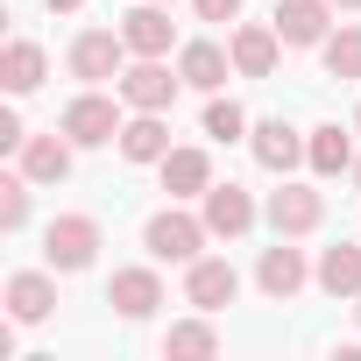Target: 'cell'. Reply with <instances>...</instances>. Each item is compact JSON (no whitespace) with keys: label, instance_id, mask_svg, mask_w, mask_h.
<instances>
[{"label":"cell","instance_id":"6da1fadb","mask_svg":"<svg viewBox=\"0 0 361 361\" xmlns=\"http://www.w3.org/2000/svg\"><path fill=\"white\" fill-rule=\"evenodd\" d=\"M206 220H192V213H156L149 227H142V241H149V255L156 262H199V248H206Z\"/></svg>","mask_w":361,"mask_h":361},{"label":"cell","instance_id":"7a4b0ae2","mask_svg":"<svg viewBox=\"0 0 361 361\" xmlns=\"http://www.w3.org/2000/svg\"><path fill=\"white\" fill-rule=\"evenodd\" d=\"M43 255H50V269H85V262L99 255V227H92L85 213H64V220H50Z\"/></svg>","mask_w":361,"mask_h":361},{"label":"cell","instance_id":"3957f363","mask_svg":"<svg viewBox=\"0 0 361 361\" xmlns=\"http://www.w3.org/2000/svg\"><path fill=\"white\" fill-rule=\"evenodd\" d=\"M64 135H71L78 149H99V142H114V135H121V114H114V99H99V92L71 99V106H64Z\"/></svg>","mask_w":361,"mask_h":361},{"label":"cell","instance_id":"277c9868","mask_svg":"<svg viewBox=\"0 0 361 361\" xmlns=\"http://www.w3.org/2000/svg\"><path fill=\"white\" fill-rule=\"evenodd\" d=\"M234 290H241V276H234V262H220V255H199V262H192V276H185V298H192L199 312L234 305Z\"/></svg>","mask_w":361,"mask_h":361},{"label":"cell","instance_id":"5b68a950","mask_svg":"<svg viewBox=\"0 0 361 361\" xmlns=\"http://www.w3.org/2000/svg\"><path fill=\"white\" fill-rule=\"evenodd\" d=\"M121 50H128V36H114V29H85V36L71 43V71L99 85V78H114V71H121Z\"/></svg>","mask_w":361,"mask_h":361},{"label":"cell","instance_id":"8992f818","mask_svg":"<svg viewBox=\"0 0 361 361\" xmlns=\"http://www.w3.org/2000/svg\"><path fill=\"white\" fill-rule=\"evenodd\" d=\"M121 99H128V106H142V114H163V106L177 99V78H170L156 57H142L135 71H121Z\"/></svg>","mask_w":361,"mask_h":361},{"label":"cell","instance_id":"52a82bcc","mask_svg":"<svg viewBox=\"0 0 361 361\" xmlns=\"http://www.w3.org/2000/svg\"><path fill=\"white\" fill-rule=\"evenodd\" d=\"M319 220H326V199H319V192H305V185L269 192V227H276V234H312Z\"/></svg>","mask_w":361,"mask_h":361},{"label":"cell","instance_id":"ba28073f","mask_svg":"<svg viewBox=\"0 0 361 361\" xmlns=\"http://www.w3.org/2000/svg\"><path fill=\"white\" fill-rule=\"evenodd\" d=\"M106 305H114L121 319H149V312L163 305V283H156V269H121V276L106 283Z\"/></svg>","mask_w":361,"mask_h":361},{"label":"cell","instance_id":"9c48e42d","mask_svg":"<svg viewBox=\"0 0 361 361\" xmlns=\"http://www.w3.org/2000/svg\"><path fill=\"white\" fill-rule=\"evenodd\" d=\"M206 227L227 234V241L248 234V227H255V199H248L241 185H213V192H206Z\"/></svg>","mask_w":361,"mask_h":361},{"label":"cell","instance_id":"30bf717a","mask_svg":"<svg viewBox=\"0 0 361 361\" xmlns=\"http://www.w3.org/2000/svg\"><path fill=\"white\" fill-rule=\"evenodd\" d=\"M163 192H170V199L213 192V163H206V149H170V156H163Z\"/></svg>","mask_w":361,"mask_h":361},{"label":"cell","instance_id":"8fae6325","mask_svg":"<svg viewBox=\"0 0 361 361\" xmlns=\"http://www.w3.org/2000/svg\"><path fill=\"white\" fill-rule=\"evenodd\" d=\"M121 36H128L135 57H163V50H170V15H163V0H142V8L121 22Z\"/></svg>","mask_w":361,"mask_h":361},{"label":"cell","instance_id":"7c38bea8","mask_svg":"<svg viewBox=\"0 0 361 361\" xmlns=\"http://www.w3.org/2000/svg\"><path fill=\"white\" fill-rule=\"evenodd\" d=\"M269 29H276L290 50H305V43H319V36H326V8H319V0H283Z\"/></svg>","mask_w":361,"mask_h":361},{"label":"cell","instance_id":"4fadbf2b","mask_svg":"<svg viewBox=\"0 0 361 361\" xmlns=\"http://www.w3.org/2000/svg\"><path fill=\"white\" fill-rule=\"evenodd\" d=\"M22 170L36 177V185H57V177L71 170V135L57 142V135H29L22 142Z\"/></svg>","mask_w":361,"mask_h":361},{"label":"cell","instance_id":"5bb4252c","mask_svg":"<svg viewBox=\"0 0 361 361\" xmlns=\"http://www.w3.org/2000/svg\"><path fill=\"white\" fill-rule=\"evenodd\" d=\"M276 29H234V71L241 78H269L276 71Z\"/></svg>","mask_w":361,"mask_h":361},{"label":"cell","instance_id":"9a60e30c","mask_svg":"<svg viewBox=\"0 0 361 361\" xmlns=\"http://www.w3.org/2000/svg\"><path fill=\"white\" fill-rule=\"evenodd\" d=\"M121 156H128V163H163V156H170V128H163L156 114H135V121L121 128Z\"/></svg>","mask_w":361,"mask_h":361},{"label":"cell","instance_id":"2e32d148","mask_svg":"<svg viewBox=\"0 0 361 361\" xmlns=\"http://www.w3.org/2000/svg\"><path fill=\"white\" fill-rule=\"evenodd\" d=\"M255 276H262V290H269V298H290V290L305 283V255H298V248H283V234H276V248H262V269H255Z\"/></svg>","mask_w":361,"mask_h":361},{"label":"cell","instance_id":"e0dca14e","mask_svg":"<svg viewBox=\"0 0 361 361\" xmlns=\"http://www.w3.org/2000/svg\"><path fill=\"white\" fill-rule=\"evenodd\" d=\"M8 312H15L22 326L50 319V312H57V290H50V276H36V269H29V276H15V283H8Z\"/></svg>","mask_w":361,"mask_h":361},{"label":"cell","instance_id":"ac0fdd59","mask_svg":"<svg viewBox=\"0 0 361 361\" xmlns=\"http://www.w3.org/2000/svg\"><path fill=\"white\" fill-rule=\"evenodd\" d=\"M227 64H234V50H220V43H192L177 71H185V85L213 92V85H227Z\"/></svg>","mask_w":361,"mask_h":361},{"label":"cell","instance_id":"d6986e66","mask_svg":"<svg viewBox=\"0 0 361 361\" xmlns=\"http://www.w3.org/2000/svg\"><path fill=\"white\" fill-rule=\"evenodd\" d=\"M298 156H305L298 128H283V121H262V128H255V163H262V170H290Z\"/></svg>","mask_w":361,"mask_h":361},{"label":"cell","instance_id":"ffe728a7","mask_svg":"<svg viewBox=\"0 0 361 361\" xmlns=\"http://www.w3.org/2000/svg\"><path fill=\"white\" fill-rule=\"evenodd\" d=\"M319 283L333 298H361V248H326L319 255Z\"/></svg>","mask_w":361,"mask_h":361},{"label":"cell","instance_id":"44dd1931","mask_svg":"<svg viewBox=\"0 0 361 361\" xmlns=\"http://www.w3.org/2000/svg\"><path fill=\"white\" fill-rule=\"evenodd\" d=\"M305 156H312V170L319 177H340L347 163H354V149H347V135L326 121V128H312V142H305Z\"/></svg>","mask_w":361,"mask_h":361},{"label":"cell","instance_id":"7402d4cb","mask_svg":"<svg viewBox=\"0 0 361 361\" xmlns=\"http://www.w3.org/2000/svg\"><path fill=\"white\" fill-rule=\"evenodd\" d=\"M0 78H8V92H36V85H43V50H36V43H8Z\"/></svg>","mask_w":361,"mask_h":361},{"label":"cell","instance_id":"603a6c76","mask_svg":"<svg viewBox=\"0 0 361 361\" xmlns=\"http://www.w3.org/2000/svg\"><path fill=\"white\" fill-rule=\"evenodd\" d=\"M163 354H185V361H199V354H220V333H213L206 319H185V326H170Z\"/></svg>","mask_w":361,"mask_h":361},{"label":"cell","instance_id":"cb8c5ba5","mask_svg":"<svg viewBox=\"0 0 361 361\" xmlns=\"http://www.w3.org/2000/svg\"><path fill=\"white\" fill-rule=\"evenodd\" d=\"M326 71H333V78H361V29H340V36L326 43Z\"/></svg>","mask_w":361,"mask_h":361},{"label":"cell","instance_id":"d4e9b609","mask_svg":"<svg viewBox=\"0 0 361 361\" xmlns=\"http://www.w3.org/2000/svg\"><path fill=\"white\" fill-rule=\"evenodd\" d=\"M22 220H29V170L22 177H0V227L15 234Z\"/></svg>","mask_w":361,"mask_h":361},{"label":"cell","instance_id":"484cf974","mask_svg":"<svg viewBox=\"0 0 361 361\" xmlns=\"http://www.w3.org/2000/svg\"><path fill=\"white\" fill-rule=\"evenodd\" d=\"M241 128H248V114H241L234 99H213V106H206V135H213V142H234Z\"/></svg>","mask_w":361,"mask_h":361},{"label":"cell","instance_id":"4316f807","mask_svg":"<svg viewBox=\"0 0 361 361\" xmlns=\"http://www.w3.org/2000/svg\"><path fill=\"white\" fill-rule=\"evenodd\" d=\"M192 8H199V22H234L241 0H192Z\"/></svg>","mask_w":361,"mask_h":361},{"label":"cell","instance_id":"83f0119b","mask_svg":"<svg viewBox=\"0 0 361 361\" xmlns=\"http://www.w3.org/2000/svg\"><path fill=\"white\" fill-rule=\"evenodd\" d=\"M50 8H57V15H71V8H85V0H50Z\"/></svg>","mask_w":361,"mask_h":361},{"label":"cell","instance_id":"f1b7e54d","mask_svg":"<svg viewBox=\"0 0 361 361\" xmlns=\"http://www.w3.org/2000/svg\"><path fill=\"white\" fill-rule=\"evenodd\" d=\"M340 8H361V0H340Z\"/></svg>","mask_w":361,"mask_h":361},{"label":"cell","instance_id":"f546056e","mask_svg":"<svg viewBox=\"0 0 361 361\" xmlns=\"http://www.w3.org/2000/svg\"><path fill=\"white\" fill-rule=\"evenodd\" d=\"M354 177H361V163H354Z\"/></svg>","mask_w":361,"mask_h":361},{"label":"cell","instance_id":"4dcf8cb0","mask_svg":"<svg viewBox=\"0 0 361 361\" xmlns=\"http://www.w3.org/2000/svg\"><path fill=\"white\" fill-rule=\"evenodd\" d=\"M354 319H361V305H354Z\"/></svg>","mask_w":361,"mask_h":361},{"label":"cell","instance_id":"1f68e13d","mask_svg":"<svg viewBox=\"0 0 361 361\" xmlns=\"http://www.w3.org/2000/svg\"><path fill=\"white\" fill-rule=\"evenodd\" d=\"M354 121H361V114H354Z\"/></svg>","mask_w":361,"mask_h":361}]
</instances>
